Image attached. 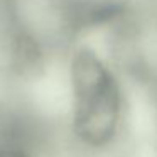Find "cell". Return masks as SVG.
<instances>
[{
    "mask_svg": "<svg viewBox=\"0 0 157 157\" xmlns=\"http://www.w3.org/2000/svg\"><path fill=\"white\" fill-rule=\"evenodd\" d=\"M71 130L81 145L105 149L117 139L123 117V93L112 66L93 48H78L68 66Z\"/></svg>",
    "mask_w": 157,
    "mask_h": 157,
    "instance_id": "1",
    "label": "cell"
},
{
    "mask_svg": "<svg viewBox=\"0 0 157 157\" xmlns=\"http://www.w3.org/2000/svg\"><path fill=\"white\" fill-rule=\"evenodd\" d=\"M0 157H32V154L14 140L0 139Z\"/></svg>",
    "mask_w": 157,
    "mask_h": 157,
    "instance_id": "2",
    "label": "cell"
}]
</instances>
